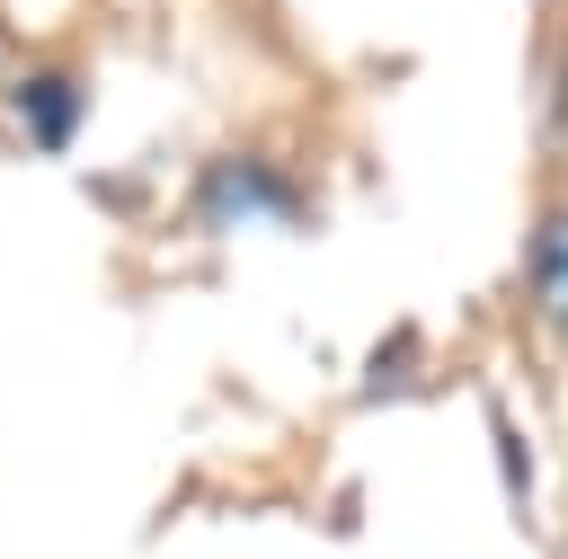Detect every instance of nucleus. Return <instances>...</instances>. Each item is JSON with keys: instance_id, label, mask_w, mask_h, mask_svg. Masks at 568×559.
Here are the masks:
<instances>
[{"instance_id": "obj_1", "label": "nucleus", "mask_w": 568, "mask_h": 559, "mask_svg": "<svg viewBox=\"0 0 568 559\" xmlns=\"http://www.w3.org/2000/svg\"><path fill=\"white\" fill-rule=\"evenodd\" d=\"M524 302L550 337H568V204H550L524 240Z\"/></svg>"}, {"instance_id": "obj_2", "label": "nucleus", "mask_w": 568, "mask_h": 559, "mask_svg": "<svg viewBox=\"0 0 568 559\" xmlns=\"http://www.w3.org/2000/svg\"><path fill=\"white\" fill-rule=\"evenodd\" d=\"M27 124H36V142H62V124H71V89H62V80H36V89H27Z\"/></svg>"}, {"instance_id": "obj_3", "label": "nucleus", "mask_w": 568, "mask_h": 559, "mask_svg": "<svg viewBox=\"0 0 568 559\" xmlns=\"http://www.w3.org/2000/svg\"><path fill=\"white\" fill-rule=\"evenodd\" d=\"M559 142H568V106H559Z\"/></svg>"}]
</instances>
